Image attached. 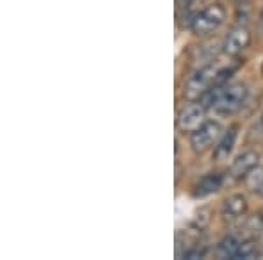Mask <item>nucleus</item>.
Wrapping results in <instances>:
<instances>
[{"instance_id":"9d476101","label":"nucleus","mask_w":263,"mask_h":260,"mask_svg":"<svg viewBox=\"0 0 263 260\" xmlns=\"http://www.w3.org/2000/svg\"><path fill=\"white\" fill-rule=\"evenodd\" d=\"M248 211V199L242 194H235L230 195L227 200L223 202V216L228 220H237L242 218Z\"/></svg>"},{"instance_id":"f3484780","label":"nucleus","mask_w":263,"mask_h":260,"mask_svg":"<svg viewBox=\"0 0 263 260\" xmlns=\"http://www.w3.org/2000/svg\"><path fill=\"white\" fill-rule=\"evenodd\" d=\"M261 74H263V63H261Z\"/></svg>"},{"instance_id":"4468645a","label":"nucleus","mask_w":263,"mask_h":260,"mask_svg":"<svg viewBox=\"0 0 263 260\" xmlns=\"http://www.w3.org/2000/svg\"><path fill=\"white\" fill-rule=\"evenodd\" d=\"M205 255V250L203 248H192V250H188V251H184V257L186 258H200Z\"/></svg>"},{"instance_id":"423d86ee","label":"nucleus","mask_w":263,"mask_h":260,"mask_svg":"<svg viewBox=\"0 0 263 260\" xmlns=\"http://www.w3.org/2000/svg\"><path fill=\"white\" fill-rule=\"evenodd\" d=\"M249 42H251V33L246 27H235L233 30H230L223 42V51L228 57H237L242 51L248 48Z\"/></svg>"},{"instance_id":"7ed1b4c3","label":"nucleus","mask_w":263,"mask_h":260,"mask_svg":"<svg viewBox=\"0 0 263 260\" xmlns=\"http://www.w3.org/2000/svg\"><path fill=\"white\" fill-rule=\"evenodd\" d=\"M246 99H248V86L246 84H230V86L219 90V95L214 102L213 111L218 114H232L242 108Z\"/></svg>"},{"instance_id":"20e7f679","label":"nucleus","mask_w":263,"mask_h":260,"mask_svg":"<svg viewBox=\"0 0 263 260\" xmlns=\"http://www.w3.org/2000/svg\"><path fill=\"white\" fill-rule=\"evenodd\" d=\"M219 135H221V125H219V122L205 120L197 130L192 132L193 150L197 153L207 151L214 144V141L219 139Z\"/></svg>"},{"instance_id":"f257e3e1","label":"nucleus","mask_w":263,"mask_h":260,"mask_svg":"<svg viewBox=\"0 0 263 260\" xmlns=\"http://www.w3.org/2000/svg\"><path fill=\"white\" fill-rule=\"evenodd\" d=\"M224 20H227V11L221 4H211L195 16V20L192 21V30L198 37L209 36L221 27Z\"/></svg>"},{"instance_id":"1a4fd4ad","label":"nucleus","mask_w":263,"mask_h":260,"mask_svg":"<svg viewBox=\"0 0 263 260\" xmlns=\"http://www.w3.org/2000/svg\"><path fill=\"white\" fill-rule=\"evenodd\" d=\"M237 125H233L230 127L224 134L219 137L218 141V144H216V148H214V153H213V157H214V160H228V157L232 155V151H233V146H235V141H237Z\"/></svg>"},{"instance_id":"f03ea898","label":"nucleus","mask_w":263,"mask_h":260,"mask_svg":"<svg viewBox=\"0 0 263 260\" xmlns=\"http://www.w3.org/2000/svg\"><path fill=\"white\" fill-rule=\"evenodd\" d=\"M219 67H214V63L202 67L195 72L193 76H190V79L184 84V97L188 100H197L200 97L205 95L211 90V86H214L216 74H218Z\"/></svg>"},{"instance_id":"9b49d317","label":"nucleus","mask_w":263,"mask_h":260,"mask_svg":"<svg viewBox=\"0 0 263 260\" xmlns=\"http://www.w3.org/2000/svg\"><path fill=\"white\" fill-rule=\"evenodd\" d=\"M240 241L235 239L233 236H228L218 245V255L223 258H235L237 257V251H239Z\"/></svg>"},{"instance_id":"0eeeda50","label":"nucleus","mask_w":263,"mask_h":260,"mask_svg":"<svg viewBox=\"0 0 263 260\" xmlns=\"http://www.w3.org/2000/svg\"><path fill=\"white\" fill-rule=\"evenodd\" d=\"M258 160H260V155L254 151H246L242 155H239L232 164L230 169L232 178H235V180H246V176L258 165Z\"/></svg>"},{"instance_id":"39448f33","label":"nucleus","mask_w":263,"mask_h":260,"mask_svg":"<svg viewBox=\"0 0 263 260\" xmlns=\"http://www.w3.org/2000/svg\"><path fill=\"white\" fill-rule=\"evenodd\" d=\"M205 122V106L192 104L181 109L177 114V127L184 132H195Z\"/></svg>"},{"instance_id":"6e6552de","label":"nucleus","mask_w":263,"mask_h":260,"mask_svg":"<svg viewBox=\"0 0 263 260\" xmlns=\"http://www.w3.org/2000/svg\"><path fill=\"white\" fill-rule=\"evenodd\" d=\"M223 181H224L223 174H219V172L207 174V176H203L202 180L197 183L193 195L197 199L207 197V195H213V194H216V192H218L223 186Z\"/></svg>"},{"instance_id":"ddd939ff","label":"nucleus","mask_w":263,"mask_h":260,"mask_svg":"<svg viewBox=\"0 0 263 260\" xmlns=\"http://www.w3.org/2000/svg\"><path fill=\"white\" fill-rule=\"evenodd\" d=\"M254 257H258V246L254 245L253 241L240 242L235 258H246V260H248V258H254Z\"/></svg>"},{"instance_id":"f8f14e48","label":"nucleus","mask_w":263,"mask_h":260,"mask_svg":"<svg viewBox=\"0 0 263 260\" xmlns=\"http://www.w3.org/2000/svg\"><path fill=\"white\" fill-rule=\"evenodd\" d=\"M246 185L253 192H258V194L263 195V167L256 165V167L246 176Z\"/></svg>"},{"instance_id":"dca6fc26","label":"nucleus","mask_w":263,"mask_h":260,"mask_svg":"<svg viewBox=\"0 0 263 260\" xmlns=\"http://www.w3.org/2000/svg\"><path fill=\"white\" fill-rule=\"evenodd\" d=\"M261 130H263V116H261Z\"/></svg>"},{"instance_id":"2eb2a0df","label":"nucleus","mask_w":263,"mask_h":260,"mask_svg":"<svg viewBox=\"0 0 263 260\" xmlns=\"http://www.w3.org/2000/svg\"><path fill=\"white\" fill-rule=\"evenodd\" d=\"M192 2H193V0H177V4H179L181 7H188Z\"/></svg>"}]
</instances>
